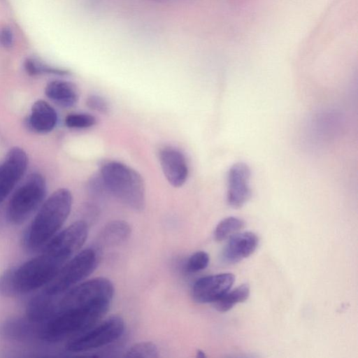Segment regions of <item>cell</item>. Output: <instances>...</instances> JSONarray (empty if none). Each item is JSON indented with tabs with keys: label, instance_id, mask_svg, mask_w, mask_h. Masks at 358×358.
I'll return each mask as SVG.
<instances>
[{
	"label": "cell",
	"instance_id": "cell-2",
	"mask_svg": "<svg viewBox=\"0 0 358 358\" xmlns=\"http://www.w3.org/2000/svg\"><path fill=\"white\" fill-rule=\"evenodd\" d=\"M72 202L71 192L60 188L41 204L23 236L22 245L27 251L42 248L59 231L70 214Z\"/></svg>",
	"mask_w": 358,
	"mask_h": 358
},
{
	"label": "cell",
	"instance_id": "cell-14",
	"mask_svg": "<svg viewBox=\"0 0 358 358\" xmlns=\"http://www.w3.org/2000/svg\"><path fill=\"white\" fill-rule=\"evenodd\" d=\"M57 296H52L43 291L34 296L27 303L26 317L36 324L41 325L48 320L56 309Z\"/></svg>",
	"mask_w": 358,
	"mask_h": 358
},
{
	"label": "cell",
	"instance_id": "cell-27",
	"mask_svg": "<svg viewBox=\"0 0 358 358\" xmlns=\"http://www.w3.org/2000/svg\"><path fill=\"white\" fill-rule=\"evenodd\" d=\"M205 357H206V355H205V353L203 352V351H202L201 350H197L196 357L203 358Z\"/></svg>",
	"mask_w": 358,
	"mask_h": 358
},
{
	"label": "cell",
	"instance_id": "cell-24",
	"mask_svg": "<svg viewBox=\"0 0 358 358\" xmlns=\"http://www.w3.org/2000/svg\"><path fill=\"white\" fill-rule=\"evenodd\" d=\"M210 261L209 255L204 251H197L188 259L185 270L188 273H196L205 269Z\"/></svg>",
	"mask_w": 358,
	"mask_h": 358
},
{
	"label": "cell",
	"instance_id": "cell-19",
	"mask_svg": "<svg viewBox=\"0 0 358 358\" xmlns=\"http://www.w3.org/2000/svg\"><path fill=\"white\" fill-rule=\"evenodd\" d=\"M250 294V286L242 284L232 290H228L213 303L215 308L222 313L231 309L236 304L246 301Z\"/></svg>",
	"mask_w": 358,
	"mask_h": 358
},
{
	"label": "cell",
	"instance_id": "cell-26",
	"mask_svg": "<svg viewBox=\"0 0 358 358\" xmlns=\"http://www.w3.org/2000/svg\"><path fill=\"white\" fill-rule=\"evenodd\" d=\"M14 43V34L12 29L8 27L0 29V44L5 48H10Z\"/></svg>",
	"mask_w": 358,
	"mask_h": 358
},
{
	"label": "cell",
	"instance_id": "cell-10",
	"mask_svg": "<svg viewBox=\"0 0 358 358\" xmlns=\"http://www.w3.org/2000/svg\"><path fill=\"white\" fill-rule=\"evenodd\" d=\"M235 276L230 273L211 275L199 278L192 289V297L199 303H214L231 289Z\"/></svg>",
	"mask_w": 358,
	"mask_h": 358
},
{
	"label": "cell",
	"instance_id": "cell-11",
	"mask_svg": "<svg viewBox=\"0 0 358 358\" xmlns=\"http://www.w3.org/2000/svg\"><path fill=\"white\" fill-rule=\"evenodd\" d=\"M250 169L243 162L234 164L227 173V203L234 208H241L251 197L249 185Z\"/></svg>",
	"mask_w": 358,
	"mask_h": 358
},
{
	"label": "cell",
	"instance_id": "cell-9",
	"mask_svg": "<svg viewBox=\"0 0 358 358\" xmlns=\"http://www.w3.org/2000/svg\"><path fill=\"white\" fill-rule=\"evenodd\" d=\"M28 158L20 148H13L0 163V204L10 194L26 171Z\"/></svg>",
	"mask_w": 358,
	"mask_h": 358
},
{
	"label": "cell",
	"instance_id": "cell-4",
	"mask_svg": "<svg viewBox=\"0 0 358 358\" xmlns=\"http://www.w3.org/2000/svg\"><path fill=\"white\" fill-rule=\"evenodd\" d=\"M100 175L110 194L131 209H144L145 186L137 171L122 162L110 161L101 166Z\"/></svg>",
	"mask_w": 358,
	"mask_h": 358
},
{
	"label": "cell",
	"instance_id": "cell-13",
	"mask_svg": "<svg viewBox=\"0 0 358 358\" xmlns=\"http://www.w3.org/2000/svg\"><path fill=\"white\" fill-rule=\"evenodd\" d=\"M258 236L252 231L236 233L229 238L222 252L227 264H236L250 256L257 249Z\"/></svg>",
	"mask_w": 358,
	"mask_h": 358
},
{
	"label": "cell",
	"instance_id": "cell-17",
	"mask_svg": "<svg viewBox=\"0 0 358 358\" xmlns=\"http://www.w3.org/2000/svg\"><path fill=\"white\" fill-rule=\"evenodd\" d=\"M40 325L25 318H11L1 325V334L5 338L23 341L33 336H38Z\"/></svg>",
	"mask_w": 358,
	"mask_h": 358
},
{
	"label": "cell",
	"instance_id": "cell-20",
	"mask_svg": "<svg viewBox=\"0 0 358 358\" xmlns=\"http://www.w3.org/2000/svg\"><path fill=\"white\" fill-rule=\"evenodd\" d=\"M245 227V222L236 217H228L221 220L214 231L217 241H222L238 233Z\"/></svg>",
	"mask_w": 358,
	"mask_h": 358
},
{
	"label": "cell",
	"instance_id": "cell-8",
	"mask_svg": "<svg viewBox=\"0 0 358 358\" xmlns=\"http://www.w3.org/2000/svg\"><path fill=\"white\" fill-rule=\"evenodd\" d=\"M88 227L78 220L59 231L43 248L62 266L78 253L87 238Z\"/></svg>",
	"mask_w": 358,
	"mask_h": 358
},
{
	"label": "cell",
	"instance_id": "cell-15",
	"mask_svg": "<svg viewBox=\"0 0 358 358\" xmlns=\"http://www.w3.org/2000/svg\"><path fill=\"white\" fill-rule=\"evenodd\" d=\"M57 122V112L48 103L43 100L34 103L28 120L29 125L34 131L38 133L50 132L55 127Z\"/></svg>",
	"mask_w": 358,
	"mask_h": 358
},
{
	"label": "cell",
	"instance_id": "cell-18",
	"mask_svg": "<svg viewBox=\"0 0 358 358\" xmlns=\"http://www.w3.org/2000/svg\"><path fill=\"white\" fill-rule=\"evenodd\" d=\"M131 233V227L127 222L113 220L103 228L99 239L105 246H116L125 242L130 237Z\"/></svg>",
	"mask_w": 358,
	"mask_h": 358
},
{
	"label": "cell",
	"instance_id": "cell-22",
	"mask_svg": "<svg viewBox=\"0 0 358 358\" xmlns=\"http://www.w3.org/2000/svg\"><path fill=\"white\" fill-rule=\"evenodd\" d=\"M24 69L27 73L31 76L41 75L43 73H53L65 75L68 72L65 70L50 66L38 59L29 57L24 61Z\"/></svg>",
	"mask_w": 358,
	"mask_h": 358
},
{
	"label": "cell",
	"instance_id": "cell-3",
	"mask_svg": "<svg viewBox=\"0 0 358 358\" xmlns=\"http://www.w3.org/2000/svg\"><path fill=\"white\" fill-rule=\"evenodd\" d=\"M62 266L44 251L0 275V294L15 297L44 287Z\"/></svg>",
	"mask_w": 358,
	"mask_h": 358
},
{
	"label": "cell",
	"instance_id": "cell-21",
	"mask_svg": "<svg viewBox=\"0 0 358 358\" xmlns=\"http://www.w3.org/2000/svg\"><path fill=\"white\" fill-rule=\"evenodd\" d=\"M159 350L155 343L143 341L134 344L126 352L124 357L129 358H157Z\"/></svg>",
	"mask_w": 358,
	"mask_h": 358
},
{
	"label": "cell",
	"instance_id": "cell-1",
	"mask_svg": "<svg viewBox=\"0 0 358 358\" xmlns=\"http://www.w3.org/2000/svg\"><path fill=\"white\" fill-rule=\"evenodd\" d=\"M112 302L56 307L52 316L40 325L38 338L50 343L70 339L97 324L108 311Z\"/></svg>",
	"mask_w": 358,
	"mask_h": 358
},
{
	"label": "cell",
	"instance_id": "cell-6",
	"mask_svg": "<svg viewBox=\"0 0 358 358\" xmlns=\"http://www.w3.org/2000/svg\"><path fill=\"white\" fill-rule=\"evenodd\" d=\"M98 253L93 248L80 250L57 271L43 291L52 296H59L83 282L96 268Z\"/></svg>",
	"mask_w": 358,
	"mask_h": 358
},
{
	"label": "cell",
	"instance_id": "cell-23",
	"mask_svg": "<svg viewBox=\"0 0 358 358\" xmlns=\"http://www.w3.org/2000/svg\"><path fill=\"white\" fill-rule=\"evenodd\" d=\"M65 124L71 129H87L96 123V117L87 113H74L69 114L64 120Z\"/></svg>",
	"mask_w": 358,
	"mask_h": 358
},
{
	"label": "cell",
	"instance_id": "cell-12",
	"mask_svg": "<svg viewBox=\"0 0 358 358\" xmlns=\"http://www.w3.org/2000/svg\"><path fill=\"white\" fill-rule=\"evenodd\" d=\"M159 160L162 172L169 182L174 187H182L188 178V166L186 158L181 151L166 146L159 152Z\"/></svg>",
	"mask_w": 358,
	"mask_h": 358
},
{
	"label": "cell",
	"instance_id": "cell-5",
	"mask_svg": "<svg viewBox=\"0 0 358 358\" xmlns=\"http://www.w3.org/2000/svg\"><path fill=\"white\" fill-rule=\"evenodd\" d=\"M46 192L45 180L38 173L30 174L13 194L6 215L9 223L20 225L43 203Z\"/></svg>",
	"mask_w": 358,
	"mask_h": 358
},
{
	"label": "cell",
	"instance_id": "cell-16",
	"mask_svg": "<svg viewBox=\"0 0 358 358\" xmlns=\"http://www.w3.org/2000/svg\"><path fill=\"white\" fill-rule=\"evenodd\" d=\"M46 96L64 108H70L76 104L79 99L78 87L66 80H56L50 82L45 87Z\"/></svg>",
	"mask_w": 358,
	"mask_h": 358
},
{
	"label": "cell",
	"instance_id": "cell-25",
	"mask_svg": "<svg viewBox=\"0 0 358 358\" xmlns=\"http://www.w3.org/2000/svg\"><path fill=\"white\" fill-rule=\"evenodd\" d=\"M86 105L91 110L101 113H108L110 110L107 101L96 94L90 95L86 99Z\"/></svg>",
	"mask_w": 358,
	"mask_h": 358
},
{
	"label": "cell",
	"instance_id": "cell-7",
	"mask_svg": "<svg viewBox=\"0 0 358 358\" xmlns=\"http://www.w3.org/2000/svg\"><path fill=\"white\" fill-rule=\"evenodd\" d=\"M124 329V320L119 315H111L69 339L65 348L69 352H81L103 347L119 339Z\"/></svg>",
	"mask_w": 358,
	"mask_h": 358
}]
</instances>
